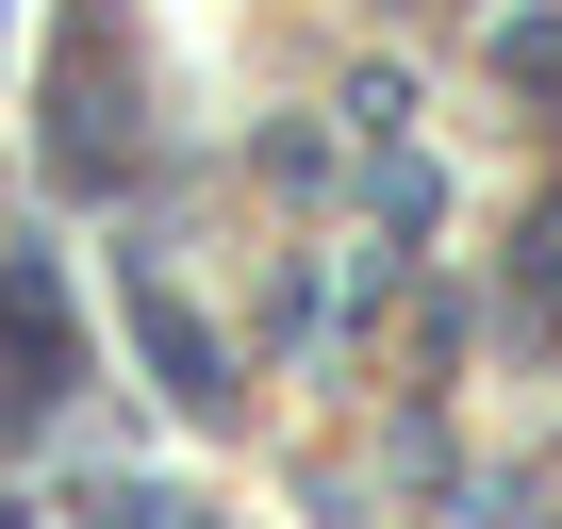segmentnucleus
<instances>
[{
	"label": "nucleus",
	"instance_id": "nucleus-1",
	"mask_svg": "<svg viewBox=\"0 0 562 529\" xmlns=\"http://www.w3.org/2000/svg\"><path fill=\"white\" fill-rule=\"evenodd\" d=\"M67 397V299H50V264H18L0 282V414H50Z\"/></svg>",
	"mask_w": 562,
	"mask_h": 529
},
{
	"label": "nucleus",
	"instance_id": "nucleus-2",
	"mask_svg": "<svg viewBox=\"0 0 562 529\" xmlns=\"http://www.w3.org/2000/svg\"><path fill=\"white\" fill-rule=\"evenodd\" d=\"M133 331H149V364H166V397H199V414H215V397H232V381H215V348H199V315H182V299H133Z\"/></svg>",
	"mask_w": 562,
	"mask_h": 529
}]
</instances>
